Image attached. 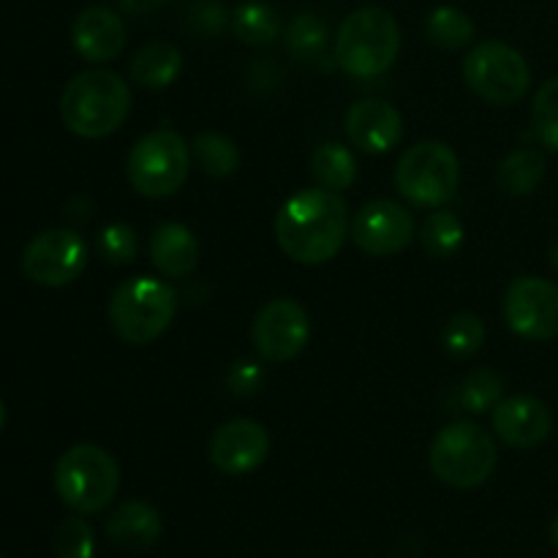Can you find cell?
Returning <instances> with one entry per match:
<instances>
[{
  "mask_svg": "<svg viewBox=\"0 0 558 558\" xmlns=\"http://www.w3.org/2000/svg\"><path fill=\"white\" fill-rule=\"evenodd\" d=\"M54 490L60 501L80 515L107 510L120 490V466L98 445H74L58 458Z\"/></svg>",
  "mask_w": 558,
  "mask_h": 558,
  "instance_id": "5",
  "label": "cell"
},
{
  "mask_svg": "<svg viewBox=\"0 0 558 558\" xmlns=\"http://www.w3.org/2000/svg\"><path fill=\"white\" fill-rule=\"evenodd\" d=\"M463 238V223L456 213H430L423 223V232H420V240H423L425 254L434 256V259H450L461 251Z\"/></svg>",
  "mask_w": 558,
  "mask_h": 558,
  "instance_id": "27",
  "label": "cell"
},
{
  "mask_svg": "<svg viewBox=\"0 0 558 558\" xmlns=\"http://www.w3.org/2000/svg\"><path fill=\"white\" fill-rule=\"evenodd\" d=\"M194 158L199 169L210 178H229L240 167V150L229 136L216 131H202L194 140Z\"/></svg>",
  "mask_w": 558,
  "mask_h": 558,
  "instance_id": "26",
  "label": "cell"
},
{
  "mask_svg": "<svg viewBox=\"0 0 558 558\" xmlns=\"http://www.w3.org/2000/svg\"><path fill=\"white\" fill-rule=\"evenodd\" d=\"M150 262L163 278H189L199 265V240L185 223H161L150 234Z\"/></svg>",
  "mask_w": 558,
  "mask_h": 558,
  "instance_id": "18",
  "label": "cell"
},
{
  "mask_svg": "<svg viewBox=\"0 0 558 558\" xmlns=\"http://www.w3.org/2000/svg\"><path fill=\"white\" fill-rule=\"evenodd\" d=\"M550 267H554V272L558 276V240L554 243V248H550Z\"/></svg>",
  "mask_w": 558,
  "mask_h": 558,
  "instance_id": "36",
  "label": "cell"
},
{
  "mask_svg": "<svg viewBox=\"0 0 558 558\" xmlns=\"http://www.w3.org/2000/svg\"><path fill=\"white\" fill-rule=\"evenodd\" d=\"M501 376L490 368L472 371L466 379L458 387V403H461L463 412L483 414L494 412L496 403L501 401Z\"/></svg>",
  "mask_w": 558,
  "mask_h": 558,
  "instance_id": "28",
  "label": "cell"
},
{
  "mask_svg": "<svg viewBox=\"0 0 558 558\" xmlns=\"http://www.w3.org/2000/svg\"><path fill=\"white\" fill-rule=\"evenodd\" d=\"M401 52V27L390 11L363 5L343 20L336 36V63L357 80L381 76Z\"/></svg>",
  "mask_w": 558,
  "mask_h": 558,
  "instance_id": "4",
  "label": "cell"
},
{
  "mask_svg": "<svg viewBox=\"0 0 558 558\" xmlns=\"http://www.w3.org/2000/svg\"><path fill=\"white\" fill-rule=\"evenodd\" d=\"M505 322L526 341L558 338V283L548 278L521 276L505 294Z\"/></svg>",
  "mask_w": 558,
  "mask_h": 558,
  "instance_id": "11",
  "label": "cell"
},
{
  "mask_svg": "<svg viewBox=\"0 0 558 558\" xmlns=\"http://www.w3.org/2000/svg\"><path fill=\"white\" fill-rule=\"evenodd\" d=\"M425 36H428V41L434 47L452 52V49H461L466 44H472L474 22L466 11L456 9V5H439L425 20Z\"/></svg>",
  "mask_w": 558,
  "mask_h": 558,
  "instance_id": "25",
  "label": "cell"
},
{
  "mask_svg": "<svg viewBox=\"0 0 558 558\" xmlns=\"http://www.w3.org/2000/svg\"><path fill=\"white\" fill-rule=\"evenodd\" d=\"M178 314V292L163 278L134 276L109 300V325L120 341L145 347L161 338Z\"/></svg>",
  "mask_w": 558,
  "mask_h": 558,
  "instance_id": "3",
  "label": "cell"
},
{
  "mask_svg": "<svg viewBox=\"0 0 558 558\" xmlns=\"http://www.w3.org/2000/svg\"><path fill=\"white\" fill-rule=\"evenodd\" d=\"M232 31L248 47H267L281 33V20L272 5L262 3V0H245L232 14Z\"/></svg>",
  "mask_w": 558,
  "mask_h": 558,
  "instance_id": "24",
  "label": "cell"
},
{
  "mask_svg": "<svg viewBox=\"0 0 558 558\" xmlns=\"http://www.w3.org/2000/svg\"><path fill=\"white\" fill-rule=\"evenodd\" d=\"M131 112L129 82L109 69L76 74L60 96V118L82 140H104L125 123Z\"/></svg>",
  "mask_w": 558,
  "mask_h": 558,
  "instance_id": "2",
  "label": "cell"
},
{
  "mask_svg": "<svg viewBox=\"0 0 558 558\" xmlns=\"http://www.w3.org/2000/svg\"><path fill=\"white\" fill-rule=\"evenodd\" d=\"M163 532V521L156 507L147 501L131 499L120 505L107 521V537L123 550H145L158 543Z\"/></svg>",
  "mask_w": 558,
  "mask_h": 558,
  "instance_id": "19",
  "label": "cell"
},
{
  "mask_svg": "<svg viewBox=\"0 0 558 558\" xmlns=\"http://www.w3.org/2000/svg\"><path fill=\"white\" fill-rule=\"evenodd\" d=\"M550 537H554V548H556V554H558V512H556V518H554V526H550Z\"/></svg>",
  "mask_w": 558,
  "mask_h": 558,
  "instance_id": "37",
  "label": "cell"
},
{
  "mask_svg": "<svg viewBox=\"0 0 558 558\" xmlns=\"http://www.w3.org/2000/svg\"><path fill=\"white\" fill-rule=\"evenodd\" d=\"M330 33L316 14H298L283 31V47L300 63H319L327 58Z\"/></svg>",
  "mask_w": 558,
  "mask_h": 558,
  "instance_id": "23",
  "label": "cell"
},
{
  "mask_svg": "<svg viewBox=\"0 0 558 558\" xmlns=\"http://www.w3.org/2000/svg\"><path fill=\"white\" fill-rule=\"evenodd\" d=\"M469 90L494 107H512L532 87V69L515 47L505 41H483L463 60Z\"/></svg>",
  "mask_w": 558,
  "mask_h": 558,
  "instance_id": "9",
  "label": "cell"
},
{
  "mask_svg": "<svg viewBox=\"0 0 558 558\" xmlns=\"http://www.w3.org/2000/svg\"><path fill=\"white\" fill-rule=\"evenodd\" d=\"M0 558H3V556H0Z\"/></svg>",
  "mask_w": 558,
  "mask_h": 558,
  "instance_id": "39",
  "label": "cell"
},
{
  "mask_svg": "<svg viewBox=\"0 0 558 558\" xmlns=\"http://www.w3.org/2000/svg\"><path fill=\"white\" fill-rule=\"evenodd\" d=\"M532 129L545 147L558 153V76L543 82L532 101Z\"/></svg>",
  "mask_w": 558,
  "mask_h": 558,
  "instance_id": "30",
  "label": "cell"
},
{
  "mask_svg": "<svg viewBox=\"0 0 558 558\" xmlns=\"http://www.w3.org/2000/svg\"><path fill=\"white\" fill-rule=\"evenodd\" d=\"M545 178V156L534 147H518L496 167V183L507 196H529Z\"/></svg>",
  "mask_w": 558,
  "mask_h": 558,
  "instance_id": "21",
  "label": "cell"
},
{
  "mask_svg": "<svg viewBox=\"0 0 558 558\" xmlns=\"http://www.w3.org/2000/svg\"><path fill=\"white\" fill-rule=\"evenodd\" d=\"M311 174H314L316 185L341 194V191H347L357 180L354 153L347 145H341V142H325L311 156Z\"/></svg>",
  "mask_w": 558,
  "mask_h": 558,
  "instance_id": "22",
  "label": "cell"
},
{
  "mask_svg": "<svg viewBox=\"0 0 558 558\" xmlns=\"http://www.w3.org/2000/svg\"><path fill=\"white\" fill-rule=\"evenodd\" d=\"M347 136L354 147L371 156L390 153L403 136V118L392 104L363 98L347 112Z\"/></svg>",
  "mask_w": 558,
  "mask_h": 558,
  "instance_id": "16",
  "label": "cell"
},
{
  "mask_svg": "<svg viewBox=\"0 0 558 558\" xmlns=\"http://www.w3.org/2000/svg\"><path fill=\"white\" fill-rule=\"evenodd\" d=\"M262 381H265V371L254 360H240L229 365L227 385L234 396H254L262 390Z\"/></svg>",
  "mask_w": 558,
  "mask_h": 558,
  "instance_id": "33",
  "label": "cell"
},
{
  "mask_svg": "<svg viewBox=\"0 0 558 558\" xmlns=\"http://www.w3.org/2000/svg\"><path fill=\"white\" fill-rule=\"evenodd\" d=\"M131 185L147 199H167L178 194L191 172V147L178 131L158 129L142 136L125 163Z\"/></svg>",
  "mask_w": 558,
  "mask_h": 558,
  "instance_id": "7",
  "label": "cell"
},
{
  "mask_svg": "<svg viewBox=\"0 0 558 558\" xmlns=\"http://www.w3.org/2000/svg\"><path fill=\"white\" fill-rule=\"evenodd\" d=\"M494 434L512 450H534L554 430L550 409L534 396H512L494 407Z\"/></svg>",
  "mask_w": 558,
  "mask_h": 558,
  "instance_id": "15",
  "label": "cell"
},
{
  "mask_svg": "<svg viewBox=\"0 0 558 558\" xmlns=\"http://www.w3.org/2000/svg\"><path fill=\"white\" fill-rule=\"evenodd\" d=\"M349 223L347 199L316 185L298 191L278 207L276 243L298 265H325L347 243Z\"/></svg>",
  "mask_w": 558,
  "mask_h": 558,
  "instance_id": "1",
  "label": "cell"
},
{
  "mask_svg": "<svg viewBox=\"0 0 558 558\" xmlns=\"http://www.w3.org/2000/svg\"><path fill=\"white\" fill-rule=\"evenodd\" d=\"M87 243L74 229H47L25 245L22 270L38 287H69L85 272Z\"/></svg>",
  "mask_w": 558,
  "mask_h": 558,
  "instance_id": "10",
  "label": "cell"
},
{
  "mask_svg": "<svg viewBox=\"0 0 558 558\" xmlns=\"http://www.w3.org/2000/svg\"><path fill=\"white\" fill-rule=\"evenodd\" d=\"M207 456H210V463L221 474L243 477V474L256 472L267 461V456H270V434L256 420H229L213 434Z\"/></svg>",
  "mask_w": 558,
  "mask_h": 558,
  "instance_id": "14",
  "label": "cell"
},
{
  "mask_svg": "<svg viewBox=\"0 0 558 558\" xmlns=\"http://www.w3.org/2000/svg\"><path fill=\"white\" fill-rule=\"evenodd\" d=\"M71 44L87 63H107L125 49V22L112 9L90 5L74 20Z\"/></svg>",
  "mask_w": 558,
  "mask_h": 558,
  "instance_id": "17",
  "label": "cell"
},
{
  "mask_svg": "<svg viewBox=\"0 0 558 558\" xmlns=\"http://www.w3.org/2000/svg\"><path fill=\"white\" fill-rule=\"evenodd\" d=\"M118 5L125 14H150L158 5H163V0H118Z\"/></svg>",
  "mask_w": 558,
  "mask_h": 558,
  "instance_id": "35",
  "label": "cell"
},
{
  "mask_svg": "<svg viewBox=\"0 0 558 558\" xmlns=\"http://www.w3.org/2000/svg\"><path fill=\"white\" fill-rule=\"evenodd\" d=\"M396 189L417 207H441L456 196L461 183V163L445 142L425 140L409 147L396 163Z\"/></svg>",
  "mask_w": 558,
  "mask_h": 558,
  "instance_id": "8",
  "label": "cell"
},
{
  "mask_svg": "<svg viewBox=\"0 0 558 558\" xmlns=\"http://www.w3.org/2000/svg\"><path fill=\"white\" fill-rule=\"evenodd\" d=\"M428 463L441 483L458 490H469L494 477L496 466H499V450L488 430L461 420V423L445 425L436 434Z\"/></svg>",
  "mask_w": 558,
  "mask_h": 558,
  "instance_id": "6",
  "label": "cell"
},
{
  "mask_svg": "<svg viewBox=\"0 0 558 558\" xmlns=\"http://www.w3.org/2000/svg\"><path fill=\"white\" fill-rule=\"evenodd\" d=\"M349 234L363 254L396 256L412 245L414 218L398 202L374 199L354 213Z\"/></svg>",
  "mask_w": 558,
  "mask_h": 558,
  "instance_id": "13",
  "label": "cell"
},
{
  "mask_svg": "<svg viewBox=\"0 0 558 558\" xmlns=\"http://www.w3.org/2000/svg\"><path fill=\"white\" fill-rule=\"evenodd\" d=\"M189 22L191 31L202 33V36H213V33H221L229 25V11L221 3H199L191 9Z\"/></svg>",
  "mask_w": 558,
  "mask_h": 558,
  "instance_id": "34",
  "label": "cell"
},
{
  "mask_svg": "<svg viewBox=\"0 0 558 558\" xmlns=\"http://www.w3.org/2000/svg\"><path fill=\"white\" fill-rule=\"evenodd\" d=\"M311 322L303 305L292 298L267 300L251 327V341L267 363H289L308 347Z\"/></svg>",
  "mask_w": 558,
  "mask_h": 558,
  "instance_id": "12",
  "label": "cell"
},
{
  "mask_svg": "<svg viewBox=\"0 0 558 558\" xmlns=\"http://www.w3.org/2000/svg\"><path fill=\"white\" fill-rule=\"evenodd\" d=\"M136 251H140V240L136 232L129 223H109L98 234V254L109 262V265H131L136 259Z\"/></svg>",
  "mask_w": 558,
  "mask_h": 558,
  "instance_id": "32",
  "label": "cell"
},
{
  "mask_svg": "<svg viewBox=\"0 0 558 558\" xmlns=\"http://www.w3.org/2000/svg\"><path fill=\"white\" fill-rule=\"evenodd\" d=\"M441 343L445 352L456 360H469L483 349L485 343V325L480 316L474 314H456L447 322L445 332H441Z\"/></svg>",
  "mask_w": 558,
  "mask_h": 558,
  "instance_id": "29",
  "label": "cell"
},
{
  "mask_svg": "<svg viewBox=\"0 0 558 558\" xmlns=\"http://www.w3.org/2000/svg\"><path fill=\"white\" fill-rule=\"evenodd\" d=\"M180 71H183L180 49L169 41H150L136 49V54L131 58L129 74L136 85L150 87V90H163V87H169L178 80Z\"/></svg>",
  "mask_w": 558,
  "mask_h": 558,
  "instance_id": "20",
  "label": "cell"
},
{
  "mask_svg": "<svg viewBox=\"0 0 558 558\" xmlns=\"http://www.w3.org/2000/svg\"><path fill=\"white\" fill-rule=\"evenodd\" d=\"M3 425H5V407L3 401H0V430H3Z\"/></svg>",
  "mask_w": 558,
  "mask_h": 558,
  "instance_id": "38",
  "label": "cell"
},
{
  "mask_svg": "<svg viewBox=\"0 0 558 558\" xmlns=\"http://www.w3.org/2000/svg\"><path fill=\"white\" fill-rule=\"evenodd\" d=\"M52 548L58 558H93V554H96V534H93L90 523L85 518L71 515L54 532Z\"/></svg>",
  "mask_w": 558,
  "mask_h": 558,
  "instance_id": "31",
  "label": "cell"
}]
</instances>
